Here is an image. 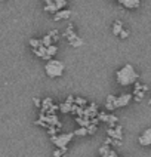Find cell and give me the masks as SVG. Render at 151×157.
Listing matches in <instances>:
<instances>
[{"instance_id": "obj_23", "label": "cell", "mask_w": 151, "mask_h": 157, "mask_svg": "<svg viewBox=\"0 0 151 157\" xmlns=\"http://www.w3.org/2000/svg\"><path fill=\"white\" fill-rule=\"evenodd\" d=\"M62 153H64V151H62V150H56V151H55V153H53V156H61Z\"/></svg>"}, {"instance_id": "obj_2", "label": "cell", "mask_w": 151, "mask_h": 157, "mask_svg": "<svg viewBox=\"0 0 151 157\" xmlns=\"http://www.w3.org/2000/svg\"><path fill=\"white\" fill-rule=\"evenodd\" d=\"M64 70H65L64 62L58 61V59H49L46 62V65H44V71H46V74L51 78L61 77L64 74Z\"/></svg>"}, {"instance_id": "obj_5", "label": "cell", "mask_w": 151, "mask_h": 157, "mask_svg": "<svg viewBox=\"0 0 151 157\" xmlns=\"http://www.w3.org/2000/svg\"><path fill=\"white\" fill-rule=\"evenodd\" d=\"M132 98H133V95H130V94H124V95L115 96V99H114V108H122V107L129 105V102L132 101Z\"/></svg>"}, {"instance_id": "obj_22", "label": "cell", "mask_w": 151, "mask_h": 157, "mask_svg": "<svg viewBox=\"0 0 151 157\" xmlns=\"http://www.w3.org/2000/svg\"><path fill=\"white\" fill-rule=\"evenodd\" d=\"M34 105L36 107H40V105H42V102H40V99H39V98H34Z\"/></svg>"}, {"instance_id": "obj_17", "label": "cell", "mask_w": 151, "mask_h": 157, "mask_svg": "<svg viewBox=\"0 0 151 157\" xmlns=\"http://www.w3.org/2000/svg\"><path fill=\"white\" fill-rule=\"evenodd\" d=\"M74 104L80 105V107H85L88 102H86V99H85V98H74Z\"/></svg>"}, {"instance_id": "obj_21", "label": "cell", "mask_w": 151, "mask_h": 157, "mask_svg": "<svg viewBox=\"0 0 151 157\" xmlns=\"http://www.w3.org/2000/svg\"><path fill=\"white\" fill-rule=\"evenodd\" d=\"M65 102H68V104H74V96H67V99H65Z\"/></svg>"}, {"instance_id": "obj_4", "label": "cell", "mask_w": 151, "mask_h": 157, "mask_svg": "<svg viewBox=\"0 0 151 157\" xmlns=\"http://www.w3.org/2000/svg\"><path fill=\"white\" fill-rule=\"evenodd\" d=\"M65 37L68 39V43H70L71 46H74V48H79V46H81V44H83L81 39H80L79 36L74 33L73 25H70L68 28H67V31H65Z\"/></svg>"}, {"instance_id": "obj_15", "label": "cell", "mask_w": 151, "mask_h": 157, "mask_svg": "<svg viewBox=\"0 0 151 157\" xmlns=\"http://www.w3.org/2000/svg\"><path fill=\"white\" fill-rule=\"evenodd\" d=\"M42 44V40H39V39H30V46L36 49V48H39Z\"/></svg>"}, {"instance_id": "obj_19", "label": "cell", "mask_w": 151, "mask_h": 157, "mask_svg": "<svg viewBox=\"0 0 151 157\" xmlns=\"http://www.w3.org/2000/svg\"><path fill=\"white\" fill-rule=\"evenodd\" d=\"M129 34H130V33H129V30H122V31H120V34H119V37H120V39H126V37H129Z\"/></svg>"}, {"instance_id": "obj_10", "label": "cell", "mask_w": 151, "mask_h": 157, "mask_svg": "<svg viewBox=\"0 0 151 157\" xmlns=\"http://www.w3.org/2000/svg\"><path fill=\"white\" fill-rule=\"evenodd\" d=\"M56 52H58V48H56L53 43L49 44V46H46V59H51Z\"/></svg>"}, {"instance_id": "obj_14", "label": "cell", "mask_w": 151, "mask_h": 157, "mask_svg": "<svg viewBox=\"0 0 151 157\" xmlns=\"http://www.w3.org/2000/svg\"><path fill=\"white\" fill-rule=\"evenodd\" d=\"M53 43V40H52V37H51V34H46L42 39V44L43 46H49V44H52Z\"/></svg>"}, {"instance_id": "obj_6", "label": "cell", "mask_w": 151, "mask_h": 157, "mask_svg": "<svg viewBox=\"0 0 151 157\" xmlns=\"http://www.w3.org/2000/svg\"><path fill=\"white\" fill-rule=\"evenodd\" d=\"M138 142L141 144L142 147H150L151 145V128L145 129L141 133V136L138 138Z\"/></svg>"}, {"instance_id": "obj_9", "label": "cell", "mask_w": 151, "mask_h": 157, "mask_svg": "<svg viewBox=\"0 0 151 157\" xmlns=\"http://www.w3.org/2000/svg\"><path fill=\"white\" fill-rule=\"evenodd\" d=\"M99 154H101V156H105V157H115L117 156V153L110 148L108 144H104V145L99 148Z\"/></svg>"}, {"instance_id": "obj_3", "label": "cell", "mask_w": 151, "mask_h": 157, "mask_svg": "<svg viewBox=\"0 0 151 157\" xmlns=\"http://www.w3.org/2000/svg\"><path fill=\"white\" fill-rule=\"evenodd\" d=\"M73 136H74V133H64V135H52L51 136V140L52 142L58 147V148H61L62 151H65L67 150V144L73 140Z\"/></svg>"}, {"instance_id": "obj_7", "label": "cell", "mask_w": 151, "mask_h": 157, "mask_svg": "<svg viewBox=\"0 0 151 157\" xmlns=\"http://www.w3.org/2000/svg\"><path fill=\"white\" fill-rule=\"evenodd\" d=\"M117 2L127 9H138L141 6V0H117Z\"/></svg>"}, {"instance_id": "obj_25", "label": "cell", "mask_w": 151, "mask_h": 157, "mask_svg": "<svg viewBox=\"0 0 151 157\" xmlns=\"http://www.w3.org/2000/svg\"><path fill=\"white\" fill-rule=\"evenodd\" d=\"M0 2H5V0H0Z\"/></svg>"}, {"instance_id": "obj_1", "label": "cell", "mask_w": 151, "mask_h": 157, "mask_svg": "<svg viewBox=\"0 0 151 157\" xmlns=\"http://www.w3.org/2000/svg\"><path fill=\"white\" fill-rule=\"evenodd\" d=\"M139 77V74L136 73V70L133 68V65L130 64H126L123 65L120 70H117L115 73V80L119 85L122 86H129V85H133Z\"/></svg>"}, {"instance_id": "obj_8", "label": "cell", "mask_w": 151, "mask_h": 157, "mask_svg": "<svg viewBox=\"0 0 151 157\" xmlns=\"http://www.w3.org/2000/svg\"><path fill=\"white\" fill-rule=\"evenodd\" d=\"M71 17V10L68 9H59L53 13V19L55 21H62V19H67V18Z\"/></svg>"}, {"instance_id": "obj_16", "label": "cell", "mask_w": 151, "mask_h": 157, "mask_svg": "<svg viewBox=\"0 0 151 157\" xmlns=\"http://www.w3.org/2000/svg\"><path fill=\"white\" fill-rule=\"evenodd\" d=\"M59 108H61L62 113H70V111H71V104H68V102L61 104V105H59Z\"/></svg>"}, {"instance_id": "obj_20", "label": "cell", "mask_w": 151, "mask_h": 157, "mask_svg": "<svg viewBox=\"0 0 151 157\" xmlns=\"http://www.w3.org/2000/svg\"><path fill=\"white\" fill-rule=\"evenodd\" d=\"M49 34H51V37H52L53 42H56V39H58V31H56V30H53L52 33H49Z\"/></svg>"}, {"instance_id": "obj_24", "label": "cell", "mask_w": 151, "mask_h": 157, "mask_svg": "<svg viewBox=\"0 0 151 157\" xmlns=\"http://www.w3.org/2000/svg\"><path fill=\"white\" fill-rule=\"evenodd\" d=\"M150 105H151V99H150Z\"/></svg>"}, {"instance_id": "obj_13", "label": "cell", "mask_w": 151, "mask_h": 157, "mask_svg": "<svg viewBox=\"0 0 151 157\" xmlns=\"http://www.w3.org/2000/svg\"><path fill=\"white\" fill-rule=\"evenodd\" d=\"M74 135H77V136H86L88 135V128H85V126H81L80 129H77L76 132H73Z\"/></svg>"}, {"instance_id": "obj_11", "label": "cell", "mask_w": 151, "mask_h": 157, "mask_svg": "<svg viewBox=\"0 0 151 157\" xmlns=\"http://www.w3.org/2000/svg\"><path fill=\"white\" fill-rule=\"evenodd\" d=\"M114 99L115 96L114 95H108L105 99V108L108 110V111H113V110H115L114 108Z\"/></svg>"}, {"instance_id": "obj_12", "label": "cell", "mask_w": 151, "mask_h": 157, "mask_svg": "<svg viewBox=\"0 0 151 157\" xmlns=\"http://www.w3.org/2000/svg\"><path fill=\"white\" fill-rule=\"evenodd\" d=\"M122 30H123V22H122L120 19L114 21V24H113V34H114V36H119Z\"/></svg>"}, {"instance_id": "obj_18", "label": "cell", "mask_w": 151, "mask_h": 157, "mask_svg": "<svg viewBox=\"0 0 151 157\" xmlns=\"http://www.w3.org/2000/svg\"><path fill=\"white\" fill-rule=\"evenodd\" d=\"M43 108H47V107H53L52 104V98H46V99H43Z\"/></svg>"}]
</instances>
